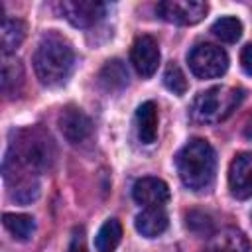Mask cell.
<instances>
[{"mask_svg": "<svg viewBox=\"0 0 252 252\" xmlns=\"http://www.w3.org/2000/svg\"><path fill=\"white\" fill-rule=\"evenodd\" d=\"M120 240H122V224L116 219H108L102 222V226L96 232L94 248L96 252H114Z\"/></svg>", "mask_w": 252, "mask_h": 252, "instance_id": "ac0fdd59", "label": "cell"}, {"mask_svg": "<svg viewBox=\"0 0 252 252\" xmlns=\"http://www.w3.org/2000/svg\"><path fill=\"white\" fill-rule=\"evenodd\" d=\"M59 10L67 22H71L77 28H89L94 26L106 12V4L94 2V0H63L59 4Z\"/></svg>", "mask_w": 252, "mask_h": 252, "instance_id": "ba28073f", "label": "cell"}, {"mask_svg": "<svg viewBox=\"0 0 252 252\" xmlns=\"http://www.w3.org/2000/svg\"><path fill=\"white\" fill-rule=\"evenodd\" d=\"M158 14L165 22L177 24V26H193L201 22L209 10L205 2L197 0H165L158 4Z\"/></svg>", "mask_w": 252, "mask_h": 252, "instance_id": "8992f818", "label": "cell"}, {"mask_svg": "<svg viewBox=\"0 0 252 252\" xmlns=\"http://www.w3.org/2000/svg\"><path fill=\"white\" fill-rule=\"evenodd\" d=\"M98 83L106 91H120L128 85V71L120 59L106 61L98 73Z\"/></svg>", "mask_w": 252, "mask_h": 252, "instance_id": "9a60e30c", "label": "cell"}, {"mask_svg": "<svg viewBox=\"0 0 252 252\" xmlns=\"http://www.w3.org/2000/svg\"><path fill=\"white\" fill-rule=\"evenodd\" d=\"M242 89L234 87H213L199 93L191 104V118L201 124H219L228 118L242 102Z\"/></svg>", "mask_w": 252, "mask_h": 252, "instance_id": "277c9868", "label": "cell"}, {"mask_svg": "<svg viewBox=\"0 0 252 252\" xmlns=\"http://www.w3.org/2000/svg\"><path fill=\"white\" fill-rule=\"evenodd\" d=\"M213 33L220 39V41H226V43H234L240 39L242 35V24L238 18L234 16H224V18H219L215 24H213Z\"/></svg>", "mask_w": 252, "mask_h": 252, "instance_id": "ffe728a7", "label": "cell"}, {"mask_svg": "<svg viewBox=\"0 0 252 252\" xmlns=\"http://www.w3.org/2000/svg\"><path fill=\"white\" fill-rule=\"evenodd\" d=\"M240 65H242V69H244L248 75H252V43H248V45L242 47V53H240Z\"/></svg>", "mask_w": 252, "mask_h": 252, "instance_id": "d4e9b609", "label": "cell"}, {"mask_svg": "<svg viewBox=\"0 0 252 252\" xmlns=\"http://www.w3.org/2000/svg\"><path fill=\"white\" fill-rule=\"evenodd\" d=\"M136 126H138V138L144 144L156 142V138H158V106H156V102L148 100L138 106Z\"/></svg>", "mask_w": 252, "mask_h": 252, "instance_id": "5bb4252c", "label": "cell"}, {"mask_svg": "<svg viewBox=\"0 0 252 252\" xmlns=\"http://www.w3.org/2000/svg\"><path fill=\"white\" fill-rule=\"evenodd\" d=\"M163 85L173 93V94H185L187 91V79L181 71V67L177 63H167L165 71H163Z\"/></svg>", "mask_w": 252, "mask_h": 252, "instance_id": "7402d4cb", "label": "cell"}, {"mask_svg": "<svg viewBox=\"0 0 252 252\" xmlns=\"http://www.w3.org/2000/svg\"><path fill=\"white\" fill-rule=\"evenodd\" d=\"M205 252H250L248 238L236 228H222L209 240Z\"/></svg>", "mask_w": 252, "mask_h": 252, "instance_id": "7c38bea8", "label": "cell"}, {"mask_svg": "<svg viewBox=\"0 0 252 252\" xmlns=\"http://www.w3.org/2000/svg\"><path fill=\"white\" fill-rule=\"evenodd\" d=\"M2 222H4L6 230H8L16 240H22V242L30 240V236H32L33 230H35V220H33V217L24 215V213H4Z\"/></svg>", "mask_w": 252, "mask_h": 252, "instance_id": "e0dca14e", "label": "cell"}, {"mask_svg": "<svg viewBox=\"0 0 252 252\" xmlns=\"http://www.w3.org/2000/svg\"><path fill=\"white\" fill-rule=\"evenodd\" d=\"M73 67L75 51L67 37L57 32L43 33L33 53V69L39 83L45 87H59L69 79Z\"/></svg>", "mask_w": 252, "mask_h": 252, "instance_id": "7a4b0ae2", "label": "cell"}, {"mask_svg": "<svg viewBox=\"0 0 252 252\" xmlns=\"http://www.w3.org/2000/svg\"><path fill=\"white\" fill-rule=\"evenodd\" d=\"M191 71L199 79H215L226 73L228 69V55L224 49L213 45V43H199L195 45L187 55Z\"/></svg>", "mask_w": 252, "mask_h": 252, "instance_id": "5b68a950", "label": "cell"}, {"mask_svg": "<svg viewBox=\"0 0 252 252\" xmlns=\"http://www.w3.org/2000/svg\"><path fill=\"white\" fill-rule=\"evenodd\" d=\"M136 230L146 236V238H156L159 234L165 232L169 220H167V213L163 211V207H152V209H144L138 217H136Z\"/></svg>", "mask_w": 252, "mask_h": 252, "instance_id": "4fadbf2b", "label": "cell"}, {"mask_svg": "<svg viewBox=\"0 0 252 252\" xmlns=\"http://www.w3.org/2000/svg\"><path fill=\"white\" fill-rule=\"evenodd\" d=\"M132 65L138 71V75H142L144 79L152 77L159 65V47L158 41L152 35H142L134 41L132 45V53H130Z\"/></svg>", "mask_w": 252, "mask_h": 252, "instance_id": "30bf717a", "label": "cell"}, {"mask_svg": "<svg viewBox=\"0 0 252 252\" xmlns=\"http://www.w3.org/2000/svg\"><path fill=\"white\" fill-rule=\"evenodd\" d=\"M185 224L197 236H213V228H215L213 220L203 211H189L187 217H185Z\"/></svg>", "mask_w": 252, "mask_h": 252, "instance_id": "603a6c76", "label": "cell"}, {"mask_svg": "<svg viewBox=\"0 0 252 252\" xmlns=\"http://www.w3.org/2000/svg\"><path fill=\"white\" fill-rule=\"evenodd\" d=\"M228 189L240 201L252 197V152H242L230 161Z\"/></svg>", "mask_w": 252, "mask_h": 252, "instance_id": "9c48e42d", "label": "cell"}, {"mask_svg": "<svg viewBox=\"0 0 252 252\" xmlns=\"http://www.w3.org/2000/svg\"><path fill=\"white\" fill-rule=\"evenodd\" d=\"M55 159V146L51 136L33 126L16 132V138L10 144V150L4 159L6 179L16 177V171H45Z\"/></svg>", "mask_w": 252, "mask_h": 252, "instance_id": "6da1fadb", "label": "cell"}, {"mask_svg": "<svg viewBox=\"0 0 252 252\" xmlns=\"http://www.w3.org/2000/svg\"><path fill=\"white\" fill-rule=\"evenodd\" d=\"M179 179L191 191H203L211 187L217 171V156L213 146L203 138L189 140L175 156Z\"/></svg>", "mask_w": 252, "mask_h": 252, "instance_id": "3957f363", "label": "cell"}, {"mask_svg": "<svg viewBox=\"0 0 252 252\" xmlns=\"http://www.w3.org/2000/svg\"><path fill=\"white\" fill-rule=\"evenodd\" d=\"M57 124H59V130H61L63 138L69 144H81V142H85L93 134V122H91V118L79 106H73V104L65 106L59 112Z\"/></svg>", "mask_w": 252, "mask_h": 252, "instance_id": "52a82bcc", "label": "cell"}, {"mask_svg": "<svg viewBox=\"0 0 252 252\" xmlns=\"http://www.w3.org/2000/svg\"><path fill=\"white\" fill-rule=\"evenodd\" d=\"M132 197L138 205L152 209V207H163L169 199V187L165 181L158 177H142L132 187Z\"/></svg>", "mask_w": 252, "mask_h": 252, "instance_id": "8fae6325", "label": "cell"}, {"mask_svg": "<svg viewBox=\"0 0 252 252\" xmlns=\"http://www.w3.org/2000/svg\"><path fill=\"white\" fill-rule=\"evenodd\" d=\"M246 136L252 138V118H250V122H248V126H246Z\"/></svg>", "mask_w": 252, "mask_h": 252, "instance_id": "484cf974", "label": "cell"}, {"mask_svg": "<svg viewBox=\"0 0 252 252\" xmlns=\"http://www.w3.org/2000/svg\"><path fill=\"white\" fill-rule=\"evenodd\" d=\"M67 252H87V246H85V230H83V226H77V228L73 230V236H71V242H69Z\"/></svg>", "mask_w": 252, "mask_h": 252, "instance_id": "cb8c5ba5", "label": "cell"}, {"mask_svg": "<svg viewBox=\"0 0 252 252\" xmlns=\"http://www.w3.org/2000/svg\"><path fill=\"white\" fill-rule=\"evenodd\" d=\"M0 35H2V53L10 55L22 45L26 37V24L18 18H4Z\"/></svg>", "mask_w": 252, "mask_h": 252, "instance_id": "2e32d148", "label": "cell"}, {"mask_svg": "<svg viewBox=\"0 0 252 252\" xmlns=\"http://www.w3.org/2000/svg\"><path fill=\"white\" fill-rule=\"evenodd\" d=\"M37 195H39V183L35 177H20L12 189V199L22 205L35 201Z\"/></svg>", "mask_w": 252, "mask_h": 252, "instance_id": "44dd1931", "label": "cell"}, {"mask_svg": "<svg viewBox=\"0 0 252 252\" xmlns=\"http://www.w3.org/2000/svg\"><path fill=\"white\" fill-rule=\"evenodd\" d=\"M24 85V67L20 61H4L2 65V91L8 96H16Z\"/></svg>", "mask_w": 252, "mask_h": 252, "instance_id": "d6986e66", "label": "cell"}]
</instances>
